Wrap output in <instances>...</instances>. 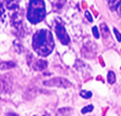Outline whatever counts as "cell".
<instances>
[{"mask_svg":"<svg viewBox=\"0 0 121 116\" xmlns=\"http://www.w3.org/2000/svg\"><path fill=\"white\" fill-rule=\"evenodd\" d=\"M33 48L34 51L42 57H46L52 53L55 43L52 35L48 29H40L33 36Z\"/></svg>","mask_w":121,"mask_h":116,"instance_id":"cell-1","label":"cell"},{"mask_svg":"<svg viewBox=\"0 0 121 116\" xmlns=\"http://www.w3.org/2000/svg\"><path fill=\"white\" fill-rule=\"evenodd\" d=\"M46 15L45 4L43 0H31L29 3L27 18L33 24L42 21Z\"/></svg>","mask_w":121,"mask_h":116,"instance_id":"cell-2","label":"cell"},{"mask_svg":"<svg viewBox=\"0 0 121 116\" xmlns=\"http://www.w3.org/2000/svg\"><path fill=\"white\" fill-rule=\"evenodd\" d=\"M43 84L49 87H57L67 89L72 86V83L63 77H55L43 82Z\"/></svg>","mask_w":121,"mask_h":116,"instance_id":"cell-3","label":"cell"},{"mask_svg":"<svg viewBox=\"0 0 121 116\" xmlns=\"http://www.w3.org/2000/svg\"><path fill=\"white\" fill-rule=\"evenodd\" d=\"M55 33L60 39V42L64 45H67L69 42V38L66 32V30L63 26L60 23H57L55 26Z\"/></svg>","mask_w":121,"mask_h":116,"instance_id":"cell-4","label":"cell"},{"mask_svg":"<svg viewBox=\"0 0 121 116\" xmlns=\"http://www.w3.org/2000/svg\"><path fill=\"white\" fill-rule=\"evenodd\" d=\"M48 66V63L46 61L43 60H38L33 63V68L35 71H42L45 69Z\"/></svg>","mask_w":121,"mask_h":116,"instance_id":"cell-5","label":"cell"},{"mask_svg":"<svg viewBox=\"0 0 121 116\" xmlns=\"http://www.w3.org/2000/svg\"><path fill=\"white\" fill-rule=\"evenodd\" d=\"M72 110L69 108H63L60 110L56 113V116H71Z\"/></svg>","mask_w":121,"mask_h":116,"instance_id":"cell-6","label":"cell"},{"mask_svg":"<svg viewBox=\"0 0 121 116\" xmlns=\"http://www.w3.org/2000/svg\"><path fill=\"white\" fill-rule=\"evenodd\" d=\"M121 3V0H108V4L111 11H116Z\"/></svg>","mask_w":121,"mask_h":116,"instance_id":"cell-7","label":"cell"},{"mask_svg":"<svg viewBox=\"0 0 121 116\" xmlns=\"http://www.w3.org/2000/svg\"><path fill=\"white\" fill-rule=\"evenodd\" d=\"M6 2V6L9 9H13L18 6L19 0H4Z\"/></svg>","mask_w":121,"mask_h":116,"instance_id":"cell-8","label":"cell"},{"mask_svg":"<svg viewBox=\"0 0 121 116\" xmlns=\"http://www.w3.org/2000/svg\"><path fill=\"white\" fill-rule=\"evenodd\" d=\"M100 28H101V33H102V36L104 38H108V35H109V30H108V28L106 26V24H105V23L101 24Z\"/></svg>","mask_w":121,"mask_h":116,"instance_id":"cell-9","label":"cell"},{"mask_svg":"<svg viewBox=\"0 0 121 116\" xmlns=\"http://www.w3.org/2000/svg\"><path fill=\"white\" fill-rule=\"evenodd\" d=\"M107 80L110 84H113L116 82V74L113 72H112V71L108 72V75H107Z\"/></svg>","mask_w":121,"mask_h":116,"instance_id":"cell-10","label":"cell"},{"mask_svg":"<svg viewBox=\"0 0 121 116\" xmlns=\"http://www.w3.org/2000/svg\"><path fill=\"white\" fill-rule=\"evenodd\" d=\"M15 66V64L12 62H1V70L4 69H9Z\"/></svg>","mask_w":121,"mask_h":116,"instance_id":"cell-11","label":"cell"},{"mask_svg":"<svg viewBox=\"0 0 121 116\" xmlns=\"http://www.w3.org/2000/svg\"><path fill=\"white\" fill-rule=\"evenodd\" d=\"M80 96L84 98V99H89L90 98H91L92 96V93L91 91H86V90H82L80 92Z\"/></svg>","mask_w":121,"mask_h":116,"instance_id":"cell-12","label":"cell"},{"mask_svg":"<svg viewBox=\"0 0 121 116\" xmlns=\"http://www.w3.org/2000/svg\"><path fill=\"white\" fill-rule=\"evenodd\" d=\"M93 110H94V106L93 105H89L87 106L84 107L82 109V114H86V113L91 112Z\"/></svg>","mask_w":121,"mask_h":116,"instance_id":"cell-13","label":"cell"},{"mask_svg":"<svg viewBox=\"0 0 121 116\" xmlns=\"http://www.w3.org/2000/svg\"><path fill=\"white\" fill-rule=\"evenodd\" d=\"M92 33H93L94 36L96 38H99V32L98 30V28H97L96 26H94L93 27V28H92Z\"/></svg>","mask_w":121,"mask_h":116,"instance_id":"cell-14","label":"cell"},{"mask_svg":"<svg viewBox=\"0 0 121 116\" xmlns=\"http://www.w3.org/2000/svg\"><path fill=\"white\" fill-rule=\"evenodd\" d=\"M113 32H114V34H115V35H116V38H117V40H118V42H121V33L116 28H113Z\"/></svg>","mask_w":121,"mask_h":116,"instance_id":"cell-15","label":"cell"},{"mask_svg":"<svg viewBox=\"0 0 121 116\" xmlns=\"http://www.w3.org/2000/svg\"><path fill=\"white\" fill-rule=\"evenodd\" d=\"M84 14H85V16H86V18L88 19V21H90V22H92V21H93V18H92V16H91V13H90L89 11H86Z\"/></svg>","mask_w":121,"mask_h":116,"instance_id":"cell-16","label":"cell"},{"mask_svg":"<svg viewBox=\"0 0 121 116\" xmlns=\"http://www.w3.org/2000/svg\"><path fill=\"white\" fill-rule=\"evenodd\" d=\"M8 116H18V115H16L14 113H8Z\"/></svg>","mask_w":121,"mask_h":116,"instance_id":"cell-17","label":"cell"},{"mask_svg":"<svg viewBox=\"0 0 121 116\" xmlns=\"http://www.w3.org/2000/svg\"><path fill=\"white\" fill-rule=\"evenodd\" d=\"M120 12H121V10H120Z\"/></svg>","mask_w":121,"mask_h":116,"instance_id":"cell-18","label":"cell"},{"mask_svg":"<svg viewBox=\"0 0 121 116\" xmlns=\"http://www.w3.org/2000/svg\"></svg>","mask_w":121,"mask_h":116,"instance_id":"cell-19","label":"cell"}]
</instances>
